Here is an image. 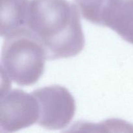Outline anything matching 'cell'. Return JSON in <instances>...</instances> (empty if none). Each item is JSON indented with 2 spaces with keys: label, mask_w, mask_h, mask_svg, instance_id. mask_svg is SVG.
I'll list each match as a JSON object with an SVG mask.
<instances>
[{
  "label": "cell",
  "mask_w": 133,
  "mask_h": 133,
  "mask_svg": "<svg viewBox=\"0 0 133 133\" xmlns=\"http://www.w3.org/2000/svg\"><path fill=\"white\" fill-rule=\"evenodd\" d=\"M40 109L37 123L49 130L67 127L76 110L75 101L68 90L59 85H51L35 90L32 92Z\"/></svg>",
  "instance_id": "obj_3"
},
{
  "label": "cell",
  "mask_w": 133,
  "mask_h": 133,
  "mask_svg": "<svg viewBox=\"0 0 133 133\" xmlns=\"http://www.w3.org/2000/svg\"><path fill=\"white\" fill-rule=\"evenodd\" d=\"M46 53L38 38L27 27L4 37L1 68L5 76L18 85L35 84L43 75Z\"/></svg>",
  "instance_id": "obj_2"
},
{
  "label": "cell",
  "mask_w": 133,
  "mask_h": 133,
  "mask_svg": "<svg viewBox=\"0 0 133 133\" xmlns=\"http://www.w3.org/2000/svg\"><path fill=\"white\" fill-rule=\"evenodd\" d=\"M29 0H1V36L27 27Z\"/></svg>",
  "instance_id": "obj_6"
},
{
  "label": "cell",
  "mask_w": 133,
  "mask_h": 133,
  "mask_svg": "<svg viewBox=\"0 0 133 133\" xmlns=\"http://www.w3.org/2000/svg\"><path fill=\"white\" fill-rule=\"evenodd\" d=\"M88 21L112 29L133 44V0H99L90 10Z\"/></svg>",
  "instance_id": "obj_5"
},
{
  "label": "cell",
  "mask_w": 133,
  "mask_h": 133,
  "mask_svg": "<svg viewBox=\"0 0 133 133\" xmlns=\"http://www.w3.org/2000/svg\"><path fill=\"white\" fill-rule=\"evenodd\" d=\"M27 27L41 42L48 60L75 57L84 47L79 8L67 0H30Z\"/></svg>",
  "instance_id": "obj_1"
},
{
  "label": "cell",
  "mask_w": 133,
  "mask_h": 133,
  "mask_svg": "<svg viewBox=\"0 0 133 133\" xmlns=\"http://www.w3.org/2000/svg\"><path fill=\"white\" fill-rule=\"evenodd\" d=\"M75 2H78V1H88V0H75Z\"/></svg>",
  "instance_id": "obj_7"
},
{
  "label": "cell",
  "mask_w": 133,
  "mask_h": 133,
  "mask_svg": "<svg viewBox=\"0 0 133 133\" xmlns=\"http://www.w3.org/2000/svg\"><path fill=\"white\" fill-rule=\"evenodd\" d=\"M40 109L36 97L20 89L2 92L0 105L1 132H12L38 122Z\"/></svg>",
  "instance_id": "obj_4"
}]
</instances>
